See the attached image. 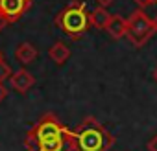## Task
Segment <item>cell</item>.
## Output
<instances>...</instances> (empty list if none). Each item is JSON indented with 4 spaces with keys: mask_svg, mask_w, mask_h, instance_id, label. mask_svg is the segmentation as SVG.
<instances>
[{
    "mask_svg": "<svg viewBox=\"0 0 157 151\" xmlns=\"http://www.w3.org/2000/svg\"><path fill=\"white\" fill-rule=\"evenodd\" d=\"M135 2L140 6V8H144V6H148V4H151L153 2V0H135Z\"/></svg>",
    "mask_w": 157,
    "mask_h": 151,
    "instance_id": "obj_14",
    "label": "cell"
},
{
    "mask_svg": "<svg viewBox=\"0 0 157 151\" xmlns=\"http://www.w3.org/2000/svg\"><path fill=\"white\" fill-rule=\"evenodd\" d=\"M74 133V151H109L115 136L96 118H85Z\"/></svg>",
    "mask_w": 157,
    "mask_h": 151,
    "instance_id": "obj_1",
    "label": "cell"
},
{
    "mask_svg": "<svg viewBox=\"0 0 157 151\" xmlns=\"http://www.w3.org/2000/svg\"><path fill=\"white\" fill-rule=\"evenodd\" d=\"M153 79H155V81H157V68H155V70H153Z\"/></svg>",
    "mask_w": 157,
    "mask_h": 151,
    "instance_id": "obj_17",
    "label": "cell"
},
{
    "mask_svg": "<svg viewBox=\"0 0 157 151\" xmlns=\"http://www.w3.org/2000/svg\"><path fill=\"white\" fill-rule=\"evenodd\" d=\"M56 24L72 39H80L89 28V15L85 11V4L78 2V0L70 2L56 17Z\"/></svg>",
    "mask_w": 157,
    "mask_h": 151,
    "instance_id": "obj_2",
    "label": "cell"
},
{
    "mask_svg": "<svg viewBox=\"0 0 157 151\" xmlns=\"http://www.w3.org/2000/svg\"><path fill=\"white\" fill-rule=\"evenodd\" d=\"M153 2H155V0H153Z\"/></svg>",
    "mask_w": 157,
    "mask_h": 151,
    "instance_id": "obj_19",
    "label": "cell"
},
{
    "mask_svg": "<svg viewBox=\"0 0 157 151\" xmlns=\"http://www.w3.org/2000/svg\"><path fill=\"white\" fill-rule=\"evenodd\" d=\"M33 0H0V15H2L8 24L17 22L30 8Z\"/></svg>",
    "mask_w": 157,
    "mask_h": 151,
    "instance_id": "obj_4",
    "label": "cell"
},
{
    "mask_svg": "<svg viewBox=\"0 0 157 151\" xmlns=\"http://www.w3.org/2000/svg\"><path fill=\"white\" fill-rule=\"evenodd\" d=\"M6 96H8V89H6L2 83H0V101H4V100H6Z\"/></svg>",
    "mask_w": 157,
    "mask_h": 151,
    "instance_id": "obj_12",
    "label": "cell"
},
{
    "mask_svg": "<svg viewBox=\"0 0 157 151\" xmlns=\"http://www.w3.org/2000/svg\"><path fill=\"white\" fill-rule=\"evenodd\" d=\"M105 31L109 33L111 39L118 41V39H122V37L126 35V31H128V20H126L124 17H120V15H111L109 22H107V26H105Z\"/></svg>",
    "mask_w": 157,
    "mask_h": 151,
    "instance_id": "obj_6",
    "label": "cell"
},
{
    "mask_svg": "<svg viewBox=\"0 0 157 151\" xmlns=\"http://www.w3.org/2000/svg\"><path fill=\"white\" fill-rule=\"evenodd\" d=\"M96 2H98L100 8H107L109 4H113V0H96Z\"/></svg>",
    "mask_w": 157,
    "mask_h": 151,
    "instance_id": "obj_13",
    "label": "cell"
},
{
    "mask_svg": "<svg viewBox=\"0 0 157 151\" xmlns=\"http://www.w3.org/2000/svg\"><path fill=\"white\" fill-rule=\"evenodd\" d=\"M11 74H13V70H11L10 63L2 59V61H0V83H4L6 79H10Z\"/></svg>",
    "mask_w": 157,
    "mask_h": 151,
    "instance_id": "obj_10",
    "label": "cell"
},
{
    "mask_svg": "<svg viewBox=\"0 0 157 151\" xmlns=\"http://www.w3.org/2000/svg\"><path fill=\"white\" fill-rule=\"evenodd\" d=\"M48 55H50V59H52L56 64H63V63H67V59L70 57V50H68V46H67L65 42L57 41V42H54V44L50 46Z\"/></svg>",
    "mask_w": 157,
    "mask_h": 151,
    "instance_id": "obj_8",
    "label": "cell"
},
{
    "mask_svg": "<svg viewBox=\"0 0 157 151\" xmlns=\"http://www.w3.org/2000/svg\"><path fill=\"white\" fill-rule=\"evenodd\" d=\"M109 19H111V13H109L105 8H96V9H93L91 15H89V24H93V26L98 28V30H105Z\"/></svg>",
    "mask_w": 157,
    "mask_h": 151,
    "instance_id": "obj_9",
    "label": "cell"
},
{
    "mask_svg": "<svg viewBox=\"0 0 157 151\" xmlns=\"http://www.w3.org/2000/svg\"><path fill=\"white\" fill-rule=\"evenodd\" d=\"M6 26H8V20H6V19H4L2 15H0V31H2V30H4Z\"/></svg>",
    "mask_w": 157,
    "mask_h": 151,
    "instance_id": "obj_15",
    "label": "cell"
},
{
    "mask_svg": "<svg viewBox=\"0 0 157 151\" xmlns=\"http://www.w3.org/2000/svg\"><path fill=\"white\" fill-rule=\"evenodd\" d=\"M146 149H148V151H157V134H155L151 140H148V144H146Z\"/></svg>",
    "mask_w": 157,
    "mask_h": 151,
    "instance_id": "obj_11",
    "label": "cell"
},
{
    "mask_svg": "<svg viewBox=\"0 0 157 151\" xmlns=\"http://www.w3.org/2000/svg\"><path fill=\"white\" fill-rule=\"evenodd\" d=\"M35 57H37V48L30 42H21L15 50V59L21 64H30L32 61H35Z\"/></svg>",
    "mask_w": 157,
    "mask_h": 151,
    "instance_id": "obj_7",
    "label": "cell"
},
{
    "mask_svg": "<svg viewBox=\"0 0 157 151\" xmlns=\"http://www.w3.org/2000/svg\"><path fill=\"white\" fill-rule=\"evenodd\" d=\"M126 20H128V31H126V35H128V39H129L135 46H142V44L155 33L153 24H151V19H150L142 9H137V11L131 13V17L126 19Z\"/></svg>",
    "mask_w": 157,
    "mask_h": 151,
    "instance_id": "obj_3",
    "label": "cell"
},
{
    "mask_svg": "<svg viewBox=\"0 0 157 151\" xmlns=\"http://www.w3.org/2000/svg\"><path fill=\"white\" fill-rule=\"evenodd\" d=\"M10 81H11V85H13V89H15L17 92H28V90L33 87L35 78H33V76H32L26 68H21V70H17V72L11 74Z\"/></svg>",
    "mask_w": 157,
    "mask_h": 151,
    "instance_id": "obj_5",
    "label": "cell"
},
{
    "mask_svg": "<svg viewBox=\"0 0 157 151\" xmlns=\"http://www.w3.org/2000/svg\"><path fill=\"white\" fill-rule=\"evenodd\" d=\"M2 59H4V57H2V52H0V61H2Z\"/></svg>",
    "mask_w": 157,
    "mask_h": 151,
    "instance_id": "obj_18",
    "label": "cell"
},
{
    "mask_svg": "<svg viewBox=\"0 0 157 151\" xmlns=\"http://www.w3.org/2000/svg\"><path fill=\"white\" fill-rule=\"evenodd\" d=\"M151 24H153V30H155V31H157V15H155V17H153V19H151Z\"/></svg>",
    "mask_w": 157,
    "mask_h": 151,
    "instance_id": "obj_16",
    "label": "cell"
}]
</instances>
